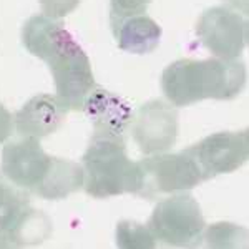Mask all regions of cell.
Here are the masks:
<instances>
[{
    "label": "cell",
    "instance_id": "cell-10",
    "mask_svg": "<svg viewBox=\"0 0 249 249\" xmlns=\"http://www.w3.org/2000/svg\"><path fill=\"white\" fill-rule=\"evenodd\" d=\"M67 108L53 95H35L14 116L15 130L20 136L43 138L62 126Z\"/></svg>",
    "mask_w": 249,
    "mask_h": 249
},
{
    "label": "cell",
    "instance_id": "cell-12",
    "mask_svg": "<svg viewBox=\"0 0 249 249\" xmlns=\"http://www.w3.org/2000/svg\"><path fill=\"white\" fill-rule=\"evenodd\" d=\"M110 25L118 47L128 53H151L161 40V27L148 15H135L111 22Z\"/></svg>",
    "mask_w": 249,
    "mask_h": 249
},
{
    "label": "cell",
    "instance_id": "cell-7",
    "mask_svg": "<svg viewBox=\"0 0 249 249\" xmlns=\"http://www.w3.org/2000/svg\"><path fill=\"white\" fill-rule=\"evenodd\" d=\"M203 176V181L239 170L249 156V135L243 131H219L186 148Z\"/></svg>",
    "mask_w": 249,
    "mask_h": 249
},
{
    "label": "cell",
    "instance_id": "cell-16",
    "mask_svg": "<svg viewBox=\"0 0 249 249\" xmlns=\"http://www.w3.org/2000/svg\"><path fill=\"white\" fill-rule=\"evenodd\" d=\"M198 246L206 248H248L246 228L232 223H216L204 228Z\"/></svg>",
    "mask_w": 249,
    "mask_h": 249
},
{
    "label": "cell",
    "instance_id": "cell-15",
    "mask_svg": "<svg viewBox=\"0 0 249 249\" xmlns=\"http://www.w3.org/2000/svg\"><path fill=\"white\" fill-rule=\"evenodd\" d=\"M65 32L62 20L47 17V15H34L23 23L22 43L27 52L40 60H45L48 52Z\"/></svg>",
    "mask_w": 249,
    "mask_h": 249
},
{
    "label": "cell",
    "instance_id": "cell-2",
    "mask_svg": "<svg viewBox=\"0 0 249 249\" xmlns=\"http://www.w3.org/2000/svg\"><path fill=\"white\" fill-rule=\"evenodd\" d=\"M83 188L87 195L105 199L123 193L136 195L138 164L126 155L124 136L95 131L82 158Z\"/></svg>",
    "mask_w": 249,
    "mask_h": 249
},
{
    "label": "cell",
    "instance_id": "cell-21",
    "mask_svg": "<svg viewBox=\"0 0 249 249\" xmlns=\"http://www.w3.org/2000/svg\"><path fill=\"white\" fill-rule=\"evenodd\" d=\"M14 115L0 103V143H5L9 136L14 133Z\"/></svg>",
    "mask_w": 249,
    "mask_h": 249
},
{
    "label": "cell",
    "instance_id": "cell-20",
    "mask_svg": "<svg viewBox=\"0 0 249 249\" xmlns=\"http://www.w3.org/2000/svg\"><path fill=\"white\" fill-rule=\"evenodd\" d=\"M43 15L52 18H63L80 5V0H38Z\"/></svg>",
    "mask_w": 249,
    "mask_h": 249
},
{
    "label": "cell",
    "instance_id": "cell-6",
    "mask_svg": "<svg viewBox=\"0 0 249 249\" xmlns=\"http://www.w3.org/2000/svg\"><path fill=\"white\" fill-rule=\"evenodd\" d=\"M201 43L221 60H236L248 45V20L231 7H210L196 23Z\"/></svg>",
    "mask_w": 249,
    "mask_h": 249
},
{
    "label": "cell",
    "instance_id": "cell-17",
    "mask_svg": "<svg viewBox=\"0 0 249 249\" xmlns=\"http://www.w3.org/2000/svg\"><path fill=\"white\" fill-rule=\"evenodd\" d=\"M29 208V195L0 183V232L10 230Z\"/></svg>",
    "mask_w": 249,
    "mask_h": 249
},
{
    "label": "cell",
    "instance_id": "cell-22",
    "mask_svg": "<svg viewBox=\"0 0 249 249\" xmlns=\"http://www.w3.org/2000/svg\"><path fill=\"white\" fill-rule=\"evenodd\" d=\"M224 2H228L231 7L238 9L243 15L248 14V0H224Z\"/></svg>",
    "mask_w": 249,
    "mask_h": 249
},
{
    "label": "cell",
    "instance_id": "cell-4",
    "mask_svg": "<svg viewBox=\"0 0 249 249\" xmlns=\"http://www.w3.org/2000/svg\"><path fill=\"white\" fill-rule=\"evenodd\" d=\"M146 226L155 239L166 246L195 248L206 223L198 201L191 195L179 193L156 204Z\"/></svg>",
    "mask_w": 249,
    "mask_h": 249
},
{
    "label": "cell",
    "instance_id": "cell-1",
    "mask_svg": "<svg viewBox=\"0 0 249 249\" xmlns=\"http://www.w3.org/2000/svg\"><path fill=\"white\" fill-rule=\"evenodd\" d=\"M246 85V67L238 60L181 58L163 70L161 90L173 107L201 100H232Z\"/></svg>",
    "mask_w": 249,
    "mask_h": 249
},
{
    "label": "cell",
    "instance_id": "cell-19",
    "mask_svg": "<svg viewBox=\"0 0 249 249\" xmlns=\"http://www.w3.org/2000/svg\"><path fill=\"white\" fill-rule=\"evenodd\" d=\"M151 0H110V23L118 20L144 15Z\"/></svg>",
    "mask_w": 249,
    "mask_h": 249
},
{
    "label": "cell",
    "instance_id": "cell-9",
    "mask_svg": "<svg viewBox=\"0 0 249 249\" xmlns=\"http://www.w3.org/2000/svg\"><path fill=\"white\" fill-rule=\"evenodd\" d=\"M52 156L43 151L38 138L22 136L2 150V175L17 188L34 193L50 166Z\"/></svg>",
    "mask_w": 249,
    "mask_h": 249
},
{
    "label": "cell",
    "instance_id": "cell-5",
    "mask_svg": "<svg viewBox=\"0 0 249 249\" xmlns=\"http://www.w3.org/2000/svg\"><path fill=\"white\" fill-rule=\"evenodd\" d=\"M136 164L140 173L136 195L146 199H158L163 195L193 190L203 181L195 160L184 150L173 155L158 153Z\"/></svg>",
    "mask_w": 249,
    "mask_h": 249
},
{
    "label": "cell",
    "instance_id": "cell-18",
    "mask_svg": "<svg viewBox=\"0 0 249 249\" xmlns=\"http://www.w3.org/2000/svg\"><path fill=\"white\" fill-rule=\"evenodd\" d=\"M116 246L122 249H153L156 239L148 226L123 219L116 224Z\"/></svg>",
    "mask_w": 249,
    "mask_h": 249
},
{
    "label": "cell",
    "instance_id": "cell-11",
    "mask_svg": "<svg viewBox=\"0 0 249 249\" xmlns=\"http://www.w3.org/2000/svg\"><path fill=\"white\" fill-rule=\"evenodd\" d=\"M83 110L93 123L95 131L124 136L128 124L133 118V110L113 91L95 87L85 100Z\"/></svg>",
    "mask_w": 249,
    "mask_h": 249
},
{
    "label": "cell",
    "instance_id": "cell-14",
    "mask_svg": "<svg viewBox=\"0 0 249 249\" xmlns=\"http://www.w3.org/2000/svg\"><path fill=\"white\" fill-rule=\"evenodd\" d=\"M52 234V221L42 211L29 208L10 230L0 232L2 248H23L43 243Z\"/></svg>",
    "mask_w": 249,
    "mask_h": 249
},
{
    "label": "cell",
    "instance_id": "cell-8",
    "mask_svg": "<svg viewBox=\"0 0 249 249\" xmlns=\"http://www.w3.org/2000/svg\"><path fill=\"white\" fill-rule=\"evenodd\" d=\"M131 136L144 155L168 151L178 138V111L160 98L143 103L131 118Z\"/></svg>",
    "mask_w": 249,
    "mask_h": 249
},
{
    "label": "cell",
    "instance_id": "cell-13",
    "mask_svg": "<svg viewBox=\"0 0 249 249\" xmlns=\"http://www.w3.org/2000/svg\"><path fill=\"white\" fill-rule=\"evenodd\" d=\"M83 188L82 164L52 156L50 166L34 193L43 199H63Z\"/></svg>",
    "mask_w": 249,
    "mask_h": 249
},
{
    "label": "cell",
    "instance_id": "cell-3",
    "mask_svg": "<svg viewBox=\"0 0 249 249\" xmlns=\"http://www.w3.org/2000/svg\"><path fill=\"white\" fill-rule=\"evenodd\" d=\"M43 62L50 68L57 90L55 96L62 105L67 110H83L87 96L95 88L91 63L83 48L65 30Z\"/></svg>",
    "mask_w": 249,
    "mask_h": 249
}]
</instances>
